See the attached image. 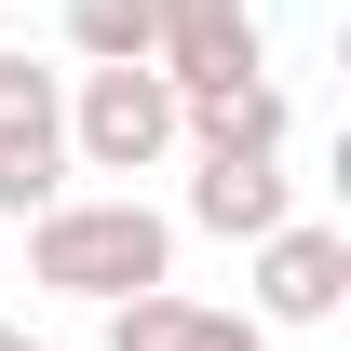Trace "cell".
<instances>
[{
    "mask_svg": "<svg viewBox=\"0 0 351 351\" xmlns=\"http://www.w3.org/2000/svg\"><path fill=\"white\" fill-rule=\"evenodd\" d=\"M27 284L41 298H82V311L162 298L176 284V217L135 203V189H68L54 217H27Z\"/></svg>",
    "mask_w": 351,
    "mask_h": 351,
    "instance_id": "obj_1",
    "label": "cell"
},
{
    "mask_svg": "<svg viewBox=\"0 0 351 351\" xmlns=\"http://www.w3.org/2000/svg\"><path fill=\"white\" fill-rule=\"evenodd\" d=\"M176 162V82L162 68H82L68 95V176H162Z\"/></svg>",
    "mask_w": 351,
    "mask_h": 351,
    "instance_id": "obj_2",
    "label": "cell"
},
{
    "mask_svg": "<svg viewBox=\"0 0 351 351\" xmlns=\"http://www.w3.org/2000/svg\"><path fill=\"white\" fill-rule=\"evenodd\" d=\"M54 203H68V82L0 41V217L27 230Z\"/></svg>",
    "mask_w": 351,
    "mask_h": 351,
    "instance_id": "obj_3",
    "label": "cell"
},
{
    "mask_svg": "<svg viewBox=\"0 0 351 351\" xmlns=\"http://www.w3.org/2000/svg\"><path fill=\"white\" fill-rule=\"evenodd\" d=\"M149 68L176 95H217V82H257L270 41H257V0H149Z\"/></svg>",
    "mask_w": 351,
    "mask_h": 351,
    "instance_id": "obj_4",
    "label": "cell"
},
{
    "mask_svg": "<svg viewBox=\"0 0 351 351\" xmlns=\"http://www.w3.org/2000/svg\"><path fill=\"white\" fill-rule=\"evenodd\" d=\"M243 284H257V311L243 324H338V298H351V230H324V217H284L270 243H243Z\"/></svg>",
    "mask_w": 351,
    "mask_h": 351,
    "instance_id": "obj_5",
    "label": "cell"
},
{
    "mask_svg": "<svg viewBox=\"0 0 351 351\" xmlns=\"http://www.w3.org/2000/svg\"><path fill=\"white\" fill-rule=\"evenodd\" d=\"M176 135L203 149V162H284V135H298V95L270 82H217V95H176Z\"/></svg>",
    "mask_w": 351,
    "mask_h": 351,
    "instance_id": "obj_6",
    "label": "cell"
},
{
    "mask_svg": "<svg viewBox=\"0 0 351 351\" xmlns=\"http://www.w3.org/2000/svg\"><path fill=\"white\" fill-rule=\"evenodd\" d=\"M284 217H298V176L284 162H203L189 176V230H217V243H270Z\"/></svg>",
    "mask_w": 351,
    "mask_h": 351,
    "instance_id": "obj_7",
    "label": "cell"
},
{
    "mask_svg": "<svg viewBox=\"0 0 351 351\" xmlns=\"http://www.w3.org/2000/svg\"><path fill=\"white\" fill-rule=\"evenodd\" d=\"M108 351H270V324H243V311H203V298H122L108 311Z\"/></svg>",
    "mask_w": 351,
    "mask_h": 351,
    "instance_id": "obj_8",
    "label": "cell"
},
{
    "mask_svg": "<svg viewBox=\"0 0 351 351\" xmlns=\"http://www.w3.org/2000/svg\"><path fill=\"white\" fill-rule=\"evenodd\" d=\"M68 54L82 68H149V0H68Z\"/></svg>",
    "mask_w": 351,
    "mask_h": 351,
    "instance_id": "obj_9",
    "label": "cell"
},
{
    "mask_svg": "<svg viewBox=\"0 0 351 351\" xmlns=\"http://www.w3.org/2000/svg\"><path fill=\"white\" fill-rule=\"evenodd\" d=\"M0 351H41V338H27V324H0Z\"/></svg>",
    "mask_w": 351,
    "mask_h": 351,
    "instance_id": "obj_10",
    "label": "cell"
}]
</instances>
